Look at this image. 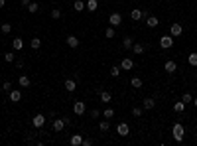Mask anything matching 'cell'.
Listing matches in <instances>:
<instances>
[{
    "label": "cell",
    "mask_w": 197,
    "mask_h": 146,
    "mask_svg": "<svg viewBox=\"0 0 197 146\" xmlns=\"http://www.w3.org/2000/svg\"><path fill=\"white\" fill-rule=\"evenodd\" d=\"M30 48L37 52V49L41 48V40H40V37H32V40H30Z\"/></svg>",
    "instance_id": "24"
},
{
    "label": "cell",
    "mask_w": 197,
    "mask_h": 146,
    "mask_svg": "<svg viewBox=\"0 0 197 146\" xmlns=\"http://www.w3.org/2000/svg\"><path fill=\"white\" fill-rule=\"evenodd\" d=\"M120 69L130 71V69H134V61L130 59V57H122V61H120Z\"/></svg>",
    "instance_id": "6"
},
{
    "label": "cell",
    "mask_w": 197,
    "mask_h": 146,
    "mask_svg": "<svg viewBox=\"0 0 197 146\" xmlns=\"http://www.w3.org/2000/svg\"><path fill=\"white\" fill-rule=\"evenodd\" d=\"M97 8H99V2H97V0H87V2H85V10L97 12Z\"/></svg>",
    "instance_id": "17"
},
{
    "label": "cell",
    "mask_w": 197,
    "mask_h": 146,
    "mask_svg": "<svg viewBox=\"0 0 197 146\" xmlns=\"http://www.w3.org/2000/svg\"><path fill=\"white\" fill-rule=\"evenodd\" d=\"M65 89L69 91V93H73V91L77 89V81H75V79H65Z\"/></svg>",
    "instance_id": "20"
},
{
    "label": "cell",
    "mask_w": 197,
    "mask_h": 146,
    "mask_svg": "<svg viewBox=\"0 0 197 146\" xmlns=\"http://www.w3.org/2000/svg\"><path fill=\"white\" fill-rule=\"evenodd\" d=\"M193 107H197V97H193Z\"/></svg>",
    "instance_id": "45"
},
{
    "label": "cell",
    "mask_w": 197,
    "mask_h": 146,
    "mask_svg": "<svg viewBox=\"0 0 197 146\" xmlns=\"http://www.w3.org/2000/svg\"><path fill=\"white\" fill-rule=\"evenodd\" d=\"M32 124H33L36 128H41V126L45 124V115H36V116L32 119Z\"/></svg>",
    "instance_id": "8"
},
{
    "label": "cell",
    "mask_w": 197,
    "mask_h": 146,
    "mask_svg": "<svg viewBox=\"0 0 197 146\" xmlns=\"http://www.w3.org/2000/svg\"><path fill=\"white\" fill-rule=\"evenodd\" d=\"M6 6V2H4V0H0V8H4Z\"/></svg>",
    "instance_id": "44"
},
{
    "label": "cell",
    "mask_w": 197,
    "mask_h": 146,
    "mask_svg": "<svg viewBox=\"0 0 197 146\" xmlns=\"http://www.w3.org/2000/svg\"><path fill=\"white\" fill-rule=\"evenodd\" d=\"M130 87H134V89H140V87H142V79L140 77H132L130 79Z\"/></svg>",
    "instance_id": "28"
},
{
    "label": "cell",
    "mask_w": 197,
    "mask_h": 146,
    "mask_svg": "<svg viewBox=\"0 0 197 146\" xmlns=\"http://www.w3.org/2000/svg\"><path fill=\"white\" fill-rule=\"evenodd\" d=\"M108 24H111L112 28H118L120 24H122V16H120L118 12H112V14L108 16Z\"/></svg>",
    "instance_id": "2"
},
{
    "label": "cell",
    "mask_w": 197,
    "mask_h": 146,
    "mask_svg": "<svg viewBox=\"0 0 197 146\" xmlns=\"http://www.w3.org/2000/svg\"><path fill=\"white\" fill-rule=\"evenodd\" d=\"M174 111L175 112H183V111H185V103H183L181 99H179V101H175L174 103Z\"/></svg>",
    "instance_id": "22"
},
{
    "label": "cell",
    "mask_w": 197,
    "mask_h": 146,
    "mask_svg": "<svg viewBox=\"0 0 197 146\" xmlns=\"http://www.w3.org/2000/svg\"><path fill=\"white\" fill-rule=\"evenodd\" d=\"M67 45H69L71 49L79 48V37L77 36H67Z\"/></svg>",
    "instance_id": "18"
},
{
    "label": "cell",
    "mask_w": 197,
    "mask_h": 146,
    "mask_svg": "<svg viewBox=\"0 0 197 146\" xmlns=\"http://www.w3.org/2000/svg\"><path fill=\"white\" fill-rule=\"evenodd\" d=\"M99 99H100V103H104V105H108V103L112 101V95L108 93V91H100V93H99Z\"/></svg>",
    "instance_id": "12"
},
{
    "label": "cell",
    "mask_w": 197,
    "mask_h": 146,
    "mask_svg": "<svg viewBox=\"0 0 197 146\" xmlns=\"http://www.w3.org/2000/svg\"><path fill=\"white\" fill-rule=\"evenodd\" d=\"M73 10L75 12H83L85 10V2H83V0H75L73 2Z\"/></svg>",
    "instance_id": "25"
},
{
    "label": "cell",
    "mask_w": 197,
    "mask_h": 146,
    "mask_svg": "<svg viewBox=\"0 0 197 146\" xmlns=\"http://www.w3.org/2000/svg\"><path fill=\"white\" fill-rule=\"evenodd\" d=\"M91 144H93V140H91V138H83V146H91Z\"/></svg>",
    "instance_id": "41"
},
{
    "label": "cell",
    "mask_w": 197,
    "mask_h": 146,
    "mask_svg": "<svg viewBox=\"0 0 197 146\" xmlns=\"http://www.w3.org/2000/svg\"><path fill=\"white\" fill-rule=\"evenodd\" d=\"M181 101L185 103V105H189V103H193V95H191V93H183L181 95Z\"/></svg>",
    "instance_id": "33"
},
{
    "label": "cell",
    "mask_w": 197,
    "mask_h": 146,
    "mask_svg": "<svg viewBox=\"0 0 197 146\" xmlns=\"http://www.w3.org/2000/svg\"><path fill=\"white\" fill-rule=\"evenodd\" d=\"M116 132H118V136H128L130 134V126H128L126 123H120L118 126H116Z\"/></svg>",
    "instance_id": "7"
},
{
    "label": "cell",
    "mask_w": 197,
    "mask_h": 146,
    "mask_svg": "<svg viewBox=\"0 0 197 146\" xmlns=\"http://www.w3.org/2000/svg\"><path fill=\"white\" fill-rule=\"evenodd\" d=\"M85 111H87V107H85V103H83V101H75V103H73V112H75L77 116L85 115Z\"/></svg>",
    "instance_id": "5"
},
{
    "label": "cell",
    "mask_w": 197,
    "mask_h": 146,
    "mask_svg": "<svg viewBox=\"0 0 197 146\" xmlns=\"http://www.w3.org/2000/svg\"><path fill=\"white\" fill-rule=\"evenodd\" d=\"M18 85L24 87V89H26V87H30V85H32L30 77H28V75H20V77H18Z\"/></svg>",
    "instance_id": "16"
},
{
    "label": "cell",
    "mask_w": 197,
    "mask_h": 146,
    "mask_svg": "<svg viewBox=\"0 0 197 146\" xmlns=\"http://www.w3.org/2000/svg\"><path fill=\"white\" fill-rule=\"evenodd\" d=\"M100 115H103V112H99L97 109H93V111H91V116H93V119H99Z\"/></svg>",
    "instance_id": "40"
},
{
    "label": "cell",
    "mask_w": 197,
    "mask_h": 146,
    "mask_svg": "<svg viewBox=\"0 0 197 146\" xmlns=\"http://www.w3.org/2000/svg\"><path fill=\"white\" fill-rule=\"evenodd\" d=\"M158 24H160V20L156 16H146V26L148 28H158Z\"/></svg>",
    "instance_id": "14"
},
{
    "label": "cell",
    "mask_w": 197,
    "mask_h": 146,
    "mask_svg": "<svg viewBox=\"0 0 197 146\" xmlns=\"http://www.w3.org/2000/svg\"><path fill=\"white\" fill-rule=\"evenodd\" d=\"M12 48H14L16 52H22L24 49V40L22 37H14V40H12Z\"/></svg>",
    "instance_id": "15"
},
{
    "label": "cell",
    "mask_w": 197,
    "mask_h": 146,
    "mask_svg": "<svg viewBox=\"0 0 197 146\" xmlns=\"http://www.w3.org/2000/svg\"><path fill=\"white\" fill-rule=\"evenodd\" d=\"M183 34V26L179 22H175V24H171L170 26V36H174V37H179Z\"/></svg>",
    "instance_id": "4"
},
{
    "label": "cell",
    "mask_w": 197,
    "mask_h": 146,
    "mask_svg": "<svg viewBox=\"0 0 197 146\" xmlns=\"http://www.w3.org/2000/svg\"><path fill=\"white\" fill-rule=\"evenodd\" d=\"M69 142H71V146H83V136L81 134H73Z\"/></svg>",
    "instance_id": "21"
},
{
    "label": "cell",
    "mask_w": 197,
    "mask_h": 146,
    "mask_svg": "<svg viewBox=\"0 0 197 146\" xmlns=\"http://www.w3.org/2000/svg\"><path fill=\"white\" fill-rule=\"evenodd\" d=\"M183 134H185V128H183L181 123H175L174 126H171V136H174L175 142H181L183 140Z\"/></svg>",
    "instance_id": "1"
},
{
    "label": "cell",
    "mask_w": 197,
    "mask_h": 146,
    "mask_svg": "<svg viewBox=\"0 0 197 146\" xmlns=\"http://www.w3.org/2000/svg\"><path fill=\"white\" fill-rule=\"evenodd\" d=\"M32 2V0H22V2H20V4H22V6H26L28 8V4H30Z\"/></svg>",
    "instance_id": "43"
},
{
    "label": "cell",
    "mask_w": 197,
    "mask_h": 146,
    "mask_svg": "<svg viewBox=\"0 0 197 146\" xmlns=\"http://www.w3.org/2000/svg\"><path fill=\"white\" fill-rule=\"evenodd\" d=\"M120 71H122V69H120V65H112V67H111V75H112V77H118Z\"/></svg>",
    "instance_id": "35"
},
{
    "label": "cell",
    "mask_w": 197,
    "mask_h": 146,
    "mask_svg": "<svg viewBox=\"0 0 197 146\" xmlns=\"http://www.w3.org/2000/svg\"><path fill=\"white\" fill-rule=\"evenodd\" d=\"M164 69H166V73H175V69H178V63L175 61H166L164 63Z\"/></svg>",
    "instance_id": "13"
},
{
    "label": "cell",
    "mask_w": 197,
    "mask_h": 146,
    "mask_svg": "<svg viewBox=\"0 0 197 146\" xmlns=\"http://www.w3.org/2000/svg\"><path fill=\"white\" fill-rule=\"evenodd\" d=\"M171 45H174V36L167 34V36H162L160 37V48L162 49H170Z\"/></svg>",
    "instance_id": "3"
},
{
    "label": "cell",
    "mask_w": 197,
    "mask_h": 146,
    "mask_svg": "<svg viewBox=\"0 0 197 146\" xmlns=\"http://www.w3.org/2000/svg\"><path fill=\"white\" fill-rule=\"evenodd\" d=\"M144 115V109H142V107H134L132 109V116H142Z\"/></svg>",
    "instance_id": "37"
},
{
    "label": "cell",
    "mask_w": 197,
    "mask_h": 146,
    "mask_svg": "<svg viewBox=\"0 0 197 146\" xmlns=\"http://www.w3.org/2000/svg\"><path fill=\"white\" fill-rule=\"evenodd\" d=\"M187 63H189L191 67H197V53H189V55H187Z\"/></svg>",
    "instance_id": "27"
},
{
    "label": "cell",
    "mask_w": 197,
    "mask_h": 146,
    "mask_svg": "<svg viewBox=\"0 0 197 146\" xmlns=\"http://www.w3.org/2000/svg\"><path fill=\"white\" fill-rule=\"evenodd\" d=\"M0 32H2V34H4V36H6V34H10V32H12V24H8V22H4V24H2V26H0Z\"/></svg>",
    "instance_id": "29"
},
{
    "label": "cell",
    "mask_w": 197,
    "mask_h": 146,
    "mask_svg": "<svg viewBox=\"0 0 197 146\" xmlns=\"http://www.w3.org/2000/svg\"><path fill=\"white\" fill-rule=\"evenodd\" d=\"M108 128H111V124H108V119H104V120H100V123H99V130L107 132Z\"/></svg>",
    "instance_id": "31"
},
{
    "label": "cell",
    "mask_w": 197,
    "mask_h": 146,
    "mask_svg": "<svg viewBox=\"0 0 197 146\" xmlns=\"http://www.w3.org/2000/svg\"><path fill=\"white\" fill-rule=\"evenodd\" d=\"M22 67H24V61L18 59V61H16V69H22Z\"/></svg>",
    "instance_id": "42"
},
{
    "label": "cell",
    "mask_w": 197,
    "mask_h": 146,
    "mask_svg": "<svg viewBox=\"0 0 197 146\" xmlns=\"http://www.w3.org/2000/svg\"><path fill=\"white\" fill-rule=\"evenodd\" d=\"M103 116H104V119H108V120H111L112 116H114V109H111V107H108V109H104V111H103Z\"/></svg>",
    "instance_id": "34"
},
{
    "label": "cell",
    "mask_w": 197,
    "mask_h": 146,
    "mask_svg": "<svg viewBox=\"0 0 197 146\" xmlns=\"http://www.w3.org/2000/svg\"><path fill=\"white\" fill-rule=\"evenodd\" d=\"M37 10H40V4L37 2H30L28 4V12H30V14H36Z\"/></svg>",
    "instance_id": "32"
},
{
    "label": "cell",
    "mask_w": 197,
    "mask_h": 146,
    "mask_svg": "<svg viewBox=\"0 0 197 146\" xmlns=\"http://www.w3.org/2000/svg\"><path fill=\"white\" fill-rule=\"evenodd\" d=\"M8 95H10V101L12 103H20V101H22V93H20V89H12Z\"/></svg>",
    "instance_id": "11"
},
{
    "label": "cell",
    "mask_w": 197,
    "mask_h": 146,
    "mask_svg": "<svg viewBox=\"0 0 197 146\" xmlns=\"http://www.w3.org/2000/svg\"><path fill=\"white\" fill-rule=\"evenodd\" d=\"M195 77H197V67H195Z\"/></svg>",
    "instance_id": "46"
},
{
    "label": "cell",
    "mask_w": 197,
    "mask_h": 146,
    "mask_svg": "<svg viewBox=\"0 0 197 146\" xmlns=\"http://www.w3.org/2000/svg\"><path fill=\"white\" fill-rule=\"evenodd\" d=\"M104 37H114V28H107V32H104Z\"/></svg>",
    "instance_id": "39"
},
{
    "label": "cell",
    "mask_w": 197,
    "mask_h": 146,
    "mask_svg": "<svg viewBox=\"0 0 197 146\" xmlns=\"http://www.w3.org/2000/svg\"><path fill=\"white\" fill-rule=\"evenodd\" d=\"M2 91H4V93H10V91H12V83L10 81H4L2 83Z\"/></svg>",
    "instance_id": "38"
},
{
    "label": "cell",
    "mask_w": 197,
    "mask_h": 146,
    "mask_svg": "<svg viewBox=\"0 0 197 146\" xmlns=\"http://www.w3.org/2000/svg\"><path fill=\"white\" fill-rule=\"evenodd\" d=\"M132 53L142 55V53H144V45H142V44H134V45H132Z\"/></svg>",
    "instance_id": "26"
},
{
    "label": "cell",
    "mask_w": 197,
    "mask_h": 146,
    "mask_svg": "<svg viewBox=\"0 0 197 146\" xmlns=\"http://www.w3.org/2000/svg\"><path fill=\"white\" fill-rule=\"evenodd\" d=\"M130 18L134 20V22H138V20H142V18H144V12H142V10H138V8H134V10H130Z\"/></svg>",
    "instance_id": "19"
},
{
    "label": "cell",
    "mask_w": 197,
    "mask_h": 146,
    "mask_svg": "<svg viewBox=\"0 0 197 146\" xmlns=\"http://www.w3.org/2000/svg\"><path fill=\"white\" fill-rule=\"evenodd\" d=\"M132 45H134V40H132V37H130V36H126V37H122V48H124V49H130V48H132Z\"/></svg>",
    "instance_id": "23"
},
{
    "label": "cell",
    "mask_w": 197,
    "mask_h": 146,
    "mask_svg": "<svg viewBox=\"0 0 197 146\" xmlns=\"http://www.w3.org/2000/svg\"><path fill=\"white\" fill-rule=\"evenodd\" d=\"M51 18L53 20H59L61 18V10H59V8H51Z\"/></svg>",
    "instance_id": "36"
},
{
    "label": "cell",
    "mask_w": 197,
    "mask_h": 146,
    "mask_svg": "<svg viewBox=\"0 0 197 146\" xmlns=\"http://www.w3.org/2000/svg\"><path fill=\"white\" fill-rule=\"evenodd\" d=\"M53 132H61V130H63V128H65V120L63 119H55V120H53Z\"/></svg>",
    "instance_id": "10"
},
{
    "label": "cell",
    "mask_w": 197,
    "mask_h": 146,
    "mask_svg": "<svg viewBox=\"0 0 197 146\" xmlns=\"http://www.w3.org/2000/svg\"><path fill=\"white\" fill-rule=\"evenodd\" d=\"M4 61H8V63L16 61V55H14V52H4Z\"/></svg>",
    "instance_id": "30"
},
{
    "label": "cell",
    "mask_w": 197,
    "mask_h": 146,
    "mask_svg": "<svg viewBox=\"0 0 197 146\" xmlns=\"http://www.w3.org/2000/svg\"><path fill=\"white\" fill-rule=\"evenodd\" d=\"M154 107H156V101H154L152 97H148V99L142 101V109H144V111H152Z\"/></svg>",
    "instance_id": "9"
}]
</instances>
